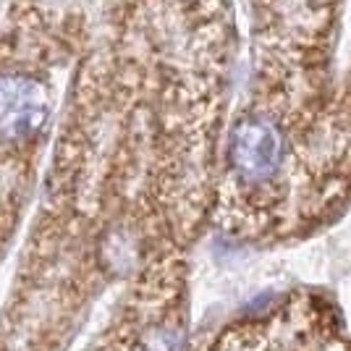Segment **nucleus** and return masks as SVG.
I'll return each instance as SVG.
<instances>
[{
  "mask_svg": "<svg viewBox=\"0 0 351 351\" xmlns=\"http://www.w3.org/2000/svg\"><path fill=\"white\" fill-rule=\"evenodd\" d=\"M47 121V95L45 87L21 73L0 76V136L27 139L37 134Z\"/></svg>",
  "mask_w": 351,
  "mask_h": 351,
  "instance_id": "nucleus-2",
  "label": "nucleus"
},
{
  "mask_svg": "<svg viewBox=\"0 0 351 351\" xmlns=\"http://www.w3.org/2000/svg\"><path fill=\"white\" fill-rule=\"evenodd\" d=\"M289 142L283 126V105H252L236 118L228 139V178L231 186L252 194L278 186Z\"/></svg>",
  "mask_w": 351,
  "mask_h": 351,
  "instance_id": "nucleus-1",
  "label": "nucleus"
}]
</instances>
